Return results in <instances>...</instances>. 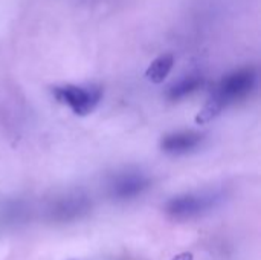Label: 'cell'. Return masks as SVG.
<instances>
[{"instance_id":"cell-1","label":"cell","mask_w":261,"mask_h":260,"mask_svg":"<svg viewBox=\"0 0 261 260\" xmlns=\"http://www.w3.org/2000/svg\"><path fill=\"white\" fill-rule=\"evenodd\" d=\"M258 83V74L254 67L239 69L226 75L214 89L206 104L196 116L197 124H206L216 120L226 107L249 97Z\"/></svg>"},{"instance_id":"cell-2","label":"cell","mask_w":261,"mask_h":260,"mask_svg":"<svg viewBox=\"0 0 261 260\" xmlns=\"http://www.w3.org/2000/svg\"><path fill=\"white\" fill-rule=\"evenodd\" d=\"M223 199H225V193L222 190H208V192L180 195L167 202L165 213L176 221L194 219L219 207L223 202Z\"/></svg>"},{"instance_id":"cell-3","label":"cell","mask_w":261,"mask_h":260,"mask_svg":"<svg viewBox=\"0 0 261 260\" xmlns=\"http://www.w3.org/2000/svg\"><path fill=\"white\" fill-rule=\"evenodd\" d=\"M54 97L64 106H67L75 115L86 116L92 113L101 101L102 92L96 86H76L63 84L52 89Z\"/></svg>"},{"instance_id":"cell-4","label":"cell","mask_w":261,"mask_h":260,"mask_svg":"<svg viewBox=\"0 0 261 260\" xmlns=\"http://www.w3.org/2000/svg\"><path fill=\"white\" fill-rule=\"evenodd\" d=\"M148 187L150 179L145 175L138 172H127L113 178V181L109 184V192L112 198L125 201L142 195Z\"/></svg>"},{"instance_id":"cell-5","label":"cell","mask_w":261,"mask_h":260,"mask_svg":"<svg viewBox=\"0 0 261 260\" xmlns=\"http://www.w3.org/2000/svg\"><path fill=\"white\" fill-rule=\"evenodd\" d=\"M90 208V201L87 196L75 193V195H67L58 201H55L50 208V218L58 222H69L80 219L83 215H86Z\"/></svg>"},{"instance_id":"cell-6","label":"cell","mask_w":261,"mask_h":260,"mask_svg":"<svg viewBox=\"0 0 261 260\" xmlns=\"http://www.w3.org/2000/svg\"><path fill=\"white\" fill-rule=\"evenodd\" d=\"M205 136L199 132H176L164 136L161 141V149L170 155H185L197 149Z\"/></svg>"},{"instance_id":"cell-7","label":"cell","mask_w":261,"mask_h":260,"mask_svg":"<svg viewBox=\"0 0 261 260\" xmlns=\"http://www.w3.org/2000/svg\"><path fill=\"white\" fill-rule=\"evenodd\" d=\"M173 66H174V57L171 54H162L156 60L151 61V64L148 66L145 72V77L148 81L159 84L170 75Z\"/></svg>"},{"instance_id":"cell-8","label":"cell","mask_w":261,"mask_h":260,"mask_svg":"<svg viewBox=\"0 0 261 260\" xmlns=\"http://www.w3.org/2000/svg\"><path fill=\"white\" fill-rule=\"evenodd\" d=\"M202 86H203V78L200 75H188V77L179 80L176 84H173L168 89V98L171 101L184 100V98L190 97L191 93H194L196 90H199Z\"/></svg>"},{"instance_id":"cell-9","label":"cell","mask_w":261,"mask_h":260,"mask_svg":"<svg viewBox=\"0 0 261 260\" xmlns=\"http://www.w3.org/2000/svg\"><path fill=\"white\" fill-rule=\"evenodd\" d=\"M173 260H194V257H193L191 253H180V254H177Z\"/></svg>"}]
</instances>
